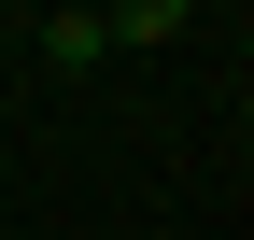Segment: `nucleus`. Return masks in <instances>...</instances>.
<instances>
[{
	"instance_id": "nucleus-2",
	"label": "nucleus",
	"mask_w": 254,
	"mask_h": 240,
	"mask_svg": "<svg viewBox=\"0 0 254 240\" xmlns=\"http://www.w3.org/2000/svg\"><path fill=\"white\" fill-rule=\"evenodd\" d=\"M184 14H198V0H113V14H99V28H113V43H170V28H184Z\"/></svg>"
},
{
	"instance_id": "nucleus-1",
	"label": "nucleus",
	"mask_w": 254,
	"mask_h": 240,
	"mask_svg": "<svg viewBox=\"0 0 254 240\" xmlns=\"http://www.w3.org/2000/svg\"><path fill=\"white\" fill-rule=\"evenodd\" d=\"M99 57H113V28L85 14V0H71V14H43V71H99Z\"/></svg>"
}]
</instances>
